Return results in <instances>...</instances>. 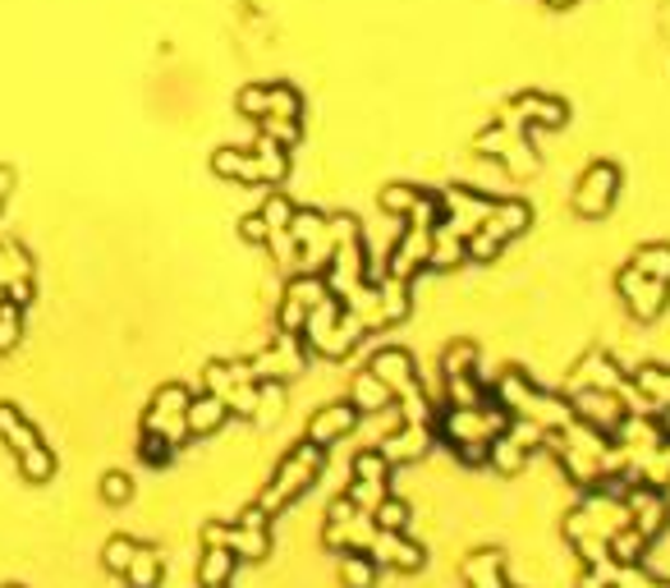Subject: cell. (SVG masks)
Returning <instances> with one entry per match:
<instances>
[{"label": "cell", "instance_id": "6da1fadb", "mask_svg": "<svg viewBox=\"0 0 670 588\" xmlns=\"http://www.w3.org/2000/svg\"><path fill=\"white\" fill-rule=\"evenodd\" d=\"M487 391L510 409V419H528V423H538V428H547V432H561V428L574 423L570 400L551 396V391H538L524 373H515V368H510L501 382H491Z\"/></svg>", "mask_w": 670, "mask_h": 588}, {"label": "cell", "instance_id": "7a4b0ae2", "mask_svg": "<svg viewBox=\"0 0 670 588\" xmlns=\"http://www.w3.org/2000/svg\"><path fill=\"white\" fill-rule=\"evenodd\" d=\"M322 455H326L322 446H312V442L303 437V442L280 460V469H276V478H272V488H266V492L258 496V506H262L266 515H280V511L289 506V501L303 496L312 483H318V473H322Z\"/></svg>", "mask_w": 670, "mask_h": 588}, {"label": "cell", "instance_id": "3957f363", "mask_svg": "<svg viewBox=\"0 0 670 588\" xmlns=\"http://www.w3.org/2000/svg\"><path fill=\"white\" fill-rule=\"evenodd\" d=\"M538 442H547V428L528 423V419H510V428L501 432L496 442H491L487 465L496 469V473H519L528 465V455H533V446H538Z\"/></svg>", "mask_w": 670, "mask_h": 588}, {"label": "cell", "instance_id": "277c9868", "mask_svg": "<svg viewBox=\"0 0 670 588\" xmlns=\"http://www.w3.org/2000/svg\"><path fill=\"white\" fill-rule=\"evenodd\" d=\"M570 409H574L578 423L607 432V437H615V428L624 423V413H630V405H624V391H601V386L574 391V396H570Z\"/></svg>", "mask_w": 670, "mask_h": 588}, {"label": "cell", "instance_id": "5b68a950", "mask_svg": "<svg viewBox=\"0 0 670 588\" xmlns=\"http://www.w3.org/2000/svg\"><path fill=\"white\" fill-rule=\"evenodd\" d=\"M189 391L184 386H161L152 396V409L143 413V432H161L166 442H175V446H184L189 442V428H184V409H189Z\"/></svg>", "mask_w": 670, "mask_h": 588}, {"label": "cell", "instance_id": "8992f818", "mask_svg": "<svg viewBox=\"0 0 670 588\" xmlns=\"http://www.w3.org/2000/svg\"><path fill=\"white\" fill-rule=\"evenodd\" d=\"M372 515L368 511H359L349 496H340V501H331V511H326V529H322V542L326 548H368V538H372Z\"/></svg>", "mask_w": 670, "mask_h": 588}, {"label": "cell", "instance_id": "52a82bcc", "mask_svg": "<svg viewBox=\"0 0 670 588\" xmlns=\"http://www.w3.org/2000/svg\"><path fill=\"white\" fill-rule=\"evenodd\" d=\"M624 511H630V525H634L647 542H653L657 533H666V525H670V506L661 501V492L647 488V483L624 492Z\"/></svg>", "mask_w": 670, "mask_h": 588}, {"label": "cell", "instance_id": "ba28073f", "mask_svg": "<svg viewBox=\"0 0 670 588\" xmlns=\"http://www.w3.org/2000/svg\"><path fill=\"white\" fill-rule=\"evenodd\" d=\"M359 419H363V413L354 409L349 400L326 405V409H318V413L308 419V432H303V437H308L312 446H322V451H326V446H335V442H345L349 432L359 428Z\"/></svg>", "mask_w": 670, "mask_h": 588}, {"label": "cell", "instance_id": "9c48e42d", "mask_svg": "<svg viewBox=\"0 0 670 588\" xmlns=\"http://www.w3.org/2000/svg\"><path fill=\"white\" fill-rule=\"evenodd\" d=\"M368 552H372L376 565H391V571H422V561H428L418 542H409L405 533H395V529H372Z\"/></svg>", "mask_w": 670, "mask_h": 588}, {"label": "cell", "instance_id": "30bf717a", "mask_svg": "<svg viewBox=\"0 0 670 588\" xmlns=\"http://www.w3.org/2000/svg\"><path fill=\"white\" fill-rule=\"evenodd\" d=\"M615 184H620V176H615V166H593L584 180H578V193H574V207H578V216H601L611 203H615Z\"/></svg>", "mask_w": 670, "mask_h": 588}, {"label": "cell", "instance_id": "8fae6325", "mask_svg": "<svg viewBox=\"0 0 670 588\" xmlns=\"http://www.w3.org/2000/svg\"><path fill=\"white\" fill-rule=\"evenodd\" d=\"M428 446H432V423H405L399 432H391L386 442H376V451L391 460V469L422 460V455H428Z\"/></svg>", "mask_w": 670, "mask_h": 588}, {"label": "cell", "instance_id": "7c38bea8", "mask_svg": "<svg viewBox=\"0 0 670 588\" xmlns=\"http://www.w3.org/2000/svg\"><path fill=\"white\" fill-rule=\"evenodd\" d=\"M620 290H624L630 309H634L643 322H653V317L666 309V286H661V280H653V276H643L638 267H630V272L620 276Z\"/></svg>", "mask_w": 670, "mask_h": 588}, {"label": "cell", "instance_id": "4fadbf2b", "mask_svg": "<svg viewBox=\"0 0 670 588\" xmlns=\"http://www.w3.org/2000/svg\"><path fill=\"white\" fill-rule=\"evenodd\" d=\"M0 442H5L10 451H14V460H24V455H33V451H41L47 442H41V432L19 413V405H10V400H0Z\"/></svg>", "mask_w": 670, "mask_h": 588}, {"label": "cell", "instance_id": "5bb4252c", "mask_svg": "<svg viewBox=\"0 0 670 588\" xmlns=\"http://www.w3.org/2000/svg\"><path fill=\"white\" fill-rule=\"evenodd\" d=\"M299 368H303L299 336H289V332H285L280 350H266L262 359H253V363H249V377H253V382H266V377H280V382H285V377H295Z\"/></svg>", "mask_w": 670, "mask_h": 588}, {"label": "cell", "instance_id": "9a60e30c", "mask_svg": "<svg viewBox=\"0 0 670 588\" xmlns=\"http://www.w3.org/2000/svg\"><path fill=\"white\" fill-rule=\"evenodd\" d=\"M230 419V405L220 400V396H193L189 409H184V428H189V437H212V432Z\"/></svg>", "mask_w": 670, "mask_h": 588}, {"label": "cell", "instance_id": "2e32d148", "mask_svg": "<svg viewBox=\"0 0 670 588\" xmlns=\"http://www.w3.org/2000/svg\"><path fill=\"white\" fill-rule=\"evenodd\" d=\"M349 405L359 409V413H386V409L395 405V391H391V386L368 368V373H359V382H354Z\"/></svg>", "mask_w": 670, "mask_h": 588}, {"label": "cell", "instance_id": "e0dca14e", "mask_svg": "<svg viewBox=\"0 0 670 588\" xmlns=\"http://www.w3.org/2000/svg\"><path fill=\"white\" fill-rule=\"evenodd\" d=\"M574 391H584V386H601V391H624V377L615 373V363L607 355H588V359H578L574 368V377H570Z\"/></svg>", "mask_w": 670, "mask_h": 588}, {"label": "cell", "instance_id": "ac0fdd59", "mask_svg": "<svg viewBox=\"0 0 670 588\" xmlns=\"http://www.w3.org/2000/svg\"><path fill=\"white\" fill-rule=\"evenodd\" d=\"M120 579H124L129 588H161V579H166V561H161V552L147 548V542H139V552H133L129 571H124Z\"/></svg>", "mask_w": 670, "mask_h": 588}, {"label": "cell", "instance_id": "d6986e66", "mask_svg": "<svg viewBox=\"0 0 670 588\" xmlns=\"http://www.w3.org/2000/svg\"><path fill=\"white\" fill-rule=\"evenodd\" d=\"M634 391L647 400V409L653 413H666L670 409V368H657V363H647L634 373Z\"/></svg>", "mask_w": 670, "mask_h": 588}, {"label": "cell", "instance_id": "ffe728a7", "mask_svg": "<svg viewBox=\"0 0 670 588\" xmlns=\"http://www.w3.org/2000/svg\"><path fill=\"white\" fill-rule=\"evenodd\" d=\"M376 575H382V565L372 561L368 548H345V556H340V584L345 588H372Z\"/></svg>", "mask_w": 670, "mask_h": 588}, {"label": "cell", "instance_id": "44dd1931", "mask_svg": "<svg viewBox=\"0 0 670 588\" xmlns=\"http://www.w3.org/2000/svg\"><path fill=\"white\" fill-rule=\"evenodd\" d=\"M464 584L468 588H510L505 579H501V552H474L464 561Z\"/></svg>", "mask_w": 670, "mask_h": 588}, {"label": "cell", "instance_id": "7402d4cb", "mask_svg": "<svg viewBox=\"0 0 670 588\" xmlns=\"http://www.w3.org/2000/svg\"><path fill=\"white\" fill-rule=\"evenodd\" d=\"M235 565H239V556L230 548H207L198 556V584H230Z\"/></svg>", "mask_w": 670, "mask_h": 588}, {"label": "cell", "instance_id": "603a6c76", "mask_svg": "<svg viewBox=\"0 0 670 588\" xmlns=\"http://www.w3.org/2000/svg\"><path fill=\"white\" fill-rule=\"evenodd\" d=\"M372 373L382 377L391 391H399L405 382H414V359H409L405 350H386V355H376V359H372Z\"/></svg>", "mask_w": 670, "mask_h": 588}, {"label": "cell", "instance_id": "cb8c5ba5", "mask_svg": "<svg viewBox=\"0 0 670 588\" xmlns=\"http://www.w3.org/2000/svg\"><path fill=\"white\" fill-rule=\"evenodd\" d=\"M607 548H611V561H615V565H638L643 552H647V538H643L634 525H620V529L607 538Z\"/></svg>", "mask_w": 670, "mask_h": 588}, {"label": "cell", "instance_id": "d4e9b609", "mask_svg": "<svg viewBox=\"0 0 670 588\" xmlns=\"http://www.w3.org/2000/svg\"><path fill=\"white\" fill-rule=\"evenodd\" d=\"M133 552H139V538H124V533H116V538H106V548H101V565L110 575H124L129 571V561H133Z\"/></svg>", "mask_w": 670, "mask_h": 588}, {"label": "cell", "instance_id": "484cf974", "mask_svg": "<svg viewBox=\"0 0 670 588\" xmlns=\"http://www.w3.org/2000/svg\"><path fill=\"white\" fill-rule=\"evenodd\" d=\"M354 478H363V483H376V488H386V478H391V460L376 446L359 451V460H354Z\"/></svg>", "mask_w": 670, "mask_h": 588}, {"label": "cell", "instance_id": "4316f807", "mask_svg": "<svg viewBox=\"0 0 670 588\" xmlns=\"http://www.w3.org/2000/svg\"><path fill=\"white\" fill-rule=\"evenodd\" d=\"M372 525L376 529H395V533H405L409 529V501H399V496H382V506L372 511Z\"/></svg>", "mask_w": 670, "mask_h": 588}, {"label": "cell", "instance_id": "83f0119b", "mask_svg": "<svg viewBox=\"0 0 670 588\" xmlns=\"http://www.w3.org/2000/svg\"><path fill=\"white\" fill-rule=\"evenodd\" d=\"M634 267H638L643 276L661 280V286H670V244H653V249H643V253L634 257Z\"/></svg>", "mask_w": 670, "mask_h": 588}, {"label": "cell", "instance_id": "f1b7e54d", "mask_svg": "<svg viewBox=\"0 0 670 588\" xmlns=\"http://www.w3.org/2000/svg\"><path fill=\"white\" fill-rule=\"evenodd\" d=\"M19 473H24L28 483H47V478L56 473V455H51V446H41V451L24 455V460H19Z\"/></svg>", "mask_w": 670, "mask_h": 588}, {"label": "cell", "instance_id": "f546056e", "mask_svg": "<svg viewBox=\"0 0 670 588\" xmlns=\"http://www.w3.org/2000/svg\"><path fill=\"white\" fill-rule=\"evenodd\" d=\"M129 496H133V478L124 469H110L101 478V501H106V506H124Z\"/></svg>", "mask_w": 670, "mask_h": 588}, {"label": "cell", "instance_id": "4dcf8cb0", "mask_svg": "<svg viewBox=\"0 0 670 588\" xmlns=\"http://www.w3.org/2000/svg\"><path fill=\"white\" fill-rule=\"evenodd\" d=\"M349 501H354V506H359V511H376V506H382V496H386V488H376V483H363V478H354V483H349V492H345Z\"/></svg>", "mask_w": 670, "mask_h": 588}, {"label": "cell", "instance_id": "1f68e13d", "mask_svg": "<svg viewBox=\"0 0 670 588\" xmlns=\"http://www.w3.org/2000/svg\"><path fill=\"white\" fill-rule=\"evenodd\" d=\"M139 455L147 465H170V455H175V442H166L161 432H143V446H139Z\"/></svg>", "mask_w": 670, "mask_h": 588}, {"label": "cell", "instance_id": "d6a6232c", "mask_svg": "<svg viewBox=\"0 0 670 588\" xmlns=\"http://www.w3.org/2000/svg\"><path fill=\"white\" fill-rule=\"evenodd\" d=\"M19 332H24V322H19V309H14V303H5V309H0V355L14 350V345H19Z\"/></svg>", "mask_w": 670, "mask_h": 588}, {"label": "cell", "instance_id": "836d02e7", "mask_svg": "<svg viewBox=\"0 0 670 588\" xmlns=\"http://www.w3.org/2000/svg\"><path fill=\"white\" fill-rule=\"evenodd\" d=\"M657 492H661V501H666V506H670V478H666V483H661Z\"/></svg>", "mask_w": 670, "mask_h": 588}, {"label": "cell", "instance_id": "e575fe53", "mask_svg": "<svg viewBox=\"0 0 670 588\" xmlns=\"http://www.w3.org/2000/svg\"><path fill=\"white\" fill-rule=\"evenodd\" d=\"M647 588H670V579H647Z\"/></svg>", "mask_w": 670, "mask_h": 588}, {"label": "cell", "instance_id": "d590c367", "mask_svg": "<svg viewBox=\"0 0 670 588\" xmlns=\"http://www.w3.org/2000/svg\"><path fill=\"white\" fill-rule=\"evenodd\" d=\"M203 588H230V584H203Z\"/></svg>", "mask_w": 670, "mask_h": 588}, {"label": "cell", "instance_id": "8d00e7d4", "mask_svg": "<svg viewBox=\"0 0 670 588\" xmlns=\"http://www.w3.org/2000/svg\"><path fill=\"white\" fill-rule=\"evenodd\" d=\"M5 588H19V584H5Z\"/></svg>", "mask_w": 670, "mask_h": 588}]
</instances>
